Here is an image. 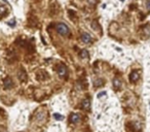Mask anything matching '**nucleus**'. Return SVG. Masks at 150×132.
Listing matches in <instances>:
<instances>
[{
    "instance_id": "f03ea898",
    "label": "nucleus",
    "mask_w": 150,
    "mask_h": 132,
    "mask_svg": "<svg viewBox=\"0 0 150 132\" xmlns=\"http://www.w3.org/2000/svg\"><path fill=\"white\" fill-rule=\"evenodd\" d=\"M58 73L61 78H64L66 74H67V68H66V66L64 64H61L59 66V69H58Z\"/></svg>"
},
{
    "instance_id": "7ed1b4c3",
    "label": "nucleus",
    "mask_w": 150,
    "mask_h": 132,
    "mask_svg": "<svg viewBox=\"0 0 150 132\" xmlns=\"http://www.w3.org/2000/svg\"><path fill=\"white\" fill-rule=\"evenodd\" d=\"M80 38H81V41L84 42V43H90V42L92 41V37H91V35H90L89 33H85V32L81 34Z\"/></svg>"
},
{
    "instance_id": "20e7f679",
    "label": "nucleus",
    "mask_w": 150,
    "mask_h": 132,
    "mask_svg": "<svg viewBox=\"0 0 150 132\" xmlns=\"http://www.w3.org/2000/svg\"><path fill=\"white\" fill-rule=\"evenodd\" d=\"M80 121V116L78 114H72L70 117V122L72 124H77Z\"/></svg>"
},
{
    "instance_id": "f257e3e1",
    "label": "nucleus",
    "mask_w": 150,
    "mask_h": 132,
    "mask_svg": "<svg viewBox=\"0 0 150 132\" xmlns=\"http://www.w3.org/2000/svg\"><path fill=\"white\" fill-rule=\"evenodd\" d=\"M56 29H57V32L59 34H61L62 36H68L70 35V29L68 28V26L64 23H59L57 24L56 26Z\"/></svg>"
},
{
    "instance_id": "1a4fd4ad",
    "label": "nucleus",
    "mask_w": 150,
    "mask_h": 132,
    "mask_svg": "<svg viewBox=\"0 0 150 132\" xmlns=\"http://www.w3.org/2000/svg\"><path fill=\"white\" fill-rule=\"evenodd\" d=\"M79 56H80L81 59H88V58L90 57V54H89V52H88L87 50H81Z\"/></svg>"
},
{
    "instance_id": "423d86ee",
    "label": "nucleus",
    "mask_w": 150,
    "mask_h": 132,
    "mask_svg": "<svg viewBox=\"0 0 150 132\" xmlns=\"http://www.w3.org/2000/svg\"><path fill=\"white\" fill-rule=\"evenodd\" d=\"M138 80H139V73H138V71H133L130 74V82L131 83H135Z\"/></svg>"
},
{
    "instance_id": "ddd939ff",
    "label": "nucleus",
    "mask_w": 150,
    "mask_h": 132,
    "mask_svg": "<svg viewBox=\"0 0 150 132\" xmlns=\"http://www.w3.org/2000/svg\"><path fill=\"white\" fill-rule=\"evenodd\" d=\"M101 85H103V81H102V80H98V81L94 84L95 87H99V86H101Z\"/></svg>"
},
{
    "instance_id": "f8f14e48",
    "label": "nucleus",
    "mask_w": 150,
    "mask_h": 132,
    "mask_svg": "<svg viewBox=\"0 0 150 132\" xmlns=\"http://www.w3.org/2000/svg\"><path fill=\"white\" fill-rule=\"evenodd\" d=\"M6 7L3 6V5H0V16H3L5 13H6Z\"/></svg>"
},
{
    "instance_id": "4468645a",
    "label": "nucleus",
    "mask_w": 150,
    "mask_h": 132,
    "mask_svg": "<svg viewBox=\"0 0 150 132\" xmlns=\"http://www.w3.org/2000/svg\"><path fill=\"white\" fill-rule=\"evenodd\" d=\"M53 117H55V119H57V120H62V119H63V117H62L61 115H59V114H55Z\"/></svg>"
},
{
    "instance_id": "9d476101",
    "label": "nucleus",
    "mask_w": 150,
    "mask_h": 132,
    "mask_svg": "<svg viewBox=\"0 0 150 132\" xmlns=\"http://www.w3.org/2000/svg\"><path fill=\"white\" fill-rule=\"evenodd\" d=\"M113 86H114V88L117 90V89H120V87H121V82H120V80H118V79H115L114 81H113Z\"/></svg>"
},
{
    "instance_id": "dca6fc26",
    "label": "nucleus",
    "mask_w": 150,
    "mask_h": 132,
    "mask_svg": "<svg viewBox=\"0 0 150 132\" xmlns=\"http://www.w3.org/2000/svg\"><path fill=\"white\" fill-rule=\"evenodd\" d=\"M8 25H9V26H12V27H14V26L16 25V21H15V20H13V21L8 22Z\"/></svg>"
},
{
    "instance_id": "0eeeda50",
    "label": "nucleus",
    "mask_w": 150,
    "mask_h": 132,
    "mask_svg": "<svg viewBox=\"0 0 150 132\" xmlns=\"http://www.w3.org/2000/svg\"><path fill=\"white\" fill-rule=\"evenodd\" d=\"M81 107H82L83 109L89 110V109H90V107H91V101H90V99H88V98L83 99V100H82V102H81Z\"/></svg>"
},
{
    "instance_id": "2eb2a0df",
    "label": "nucleus",
    "mask_w": 150,
    "mask_h": 132,
    "mask_svg": "<svg viewBox=\"0 0 150 132\" xmlns=\"http://www.w3.org/2000/svg\"><path fill=\"white\" fill-rule=\"evenodd\" d=\"M146 8L150 11V0H146Z\"/></svg>"
},
{
    "instance_id": "9b49d317",
    "label": "nucleus",
    "mask_w": 150,
    "mask_h": 132,
    "mask_svg": "<svg viewBox=\"0 0 150 132\" xmlns=\"http://www.w3.org/2000/svg\"><path fill=\"white\" fill-rule=\"evenodd\" d=\"M127 128H128V129H131L132 131H135V130H138V129H139L138 127L136 128V126H135V124H134V123H128V124H127Z\"/></svg>"
},
{
    "instance_id": "6e6552de",
    "label": "nucleus",
    "mask_w": 150,
    "mask_h": 132,
    "mask_svg": "<svg viewBox=\"0 0 150 132\" xmlns=\"http://www.w3.org/2000/svg\"><path fill=\"white\" fill-rule=\"evenodd\" d=\"M19 79H20V81H22V82H26V81H27V74H26L25 70L22 69V70L19 72Z\"/></svg>"
},
{
    "instance_id": "39448f33",
    "label": "nucleus",
    "mask_w": 150,
    "mask_h": 132,
    "mask_svg": "<svg viewBox=\"0 0 150 132\" xmlns=\"http://www.w3.org/2000/svg\"><path fill=\"white\" fill-rule=\"evenodd\" d=\"M3 85H4V88L5 89H12L13 86H14V83H13V81H12L10 78H6L3 81Z\"/></svg>"
}]
</instances>
